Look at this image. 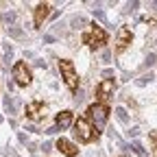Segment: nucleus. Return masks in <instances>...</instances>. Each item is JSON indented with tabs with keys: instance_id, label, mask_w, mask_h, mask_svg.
Listing matches in <instances>:
<instances>
[{
	"instance_id": "1",
	"label": "nucleus",
	"mask_w": 157,
	"mask_h": 157,
	"mask_svg": "<svg viewBox=\"0 0 157 157\" xmlns=\"http://www.w3.org/2000/svg\"><path fill=\"white\" fill-rule=\"evenodd\" d=\"M98 135H101V131H98L87 118H76L74 120V137L81 144H90V142L98 140Z\"/></svg>"
},
{
	"instance_id": "2",
	"label": "nucleus",
	"mask_w": 157,
	"mask_h": 157,
	"mask_svg": "<svg viewBox=\"0 0 157 157\" xmlns=\"http://www.w3.org/2000/svg\"><path fill=\"white\" fill-rule=\"evenodd\" d=\"M81 39H83V44H85L90 50H98V48H103V46L107 44L109 35H107V31H105L103 26H98V24H90V29L81 35Z\"/></svg>"
},
{
	"instance_id": "3",
	"label": "nucleus",
	"mask_w": 157,
	"mask_h": 157,
	"mask_svg": "<svg viewBox=\"0 0 157 157\" xmlns=\"http://www.w3.org/2000/svg\"><path fill=\"white\" fill-rule=\"evenodd\" d=\"M59 72H61V78H63V83L68 85V90L76 92L78 90V74H76L74 63L70 61V59H61V61H59Z\"/></svg>"
},
{
	"instance_id": "4",
	"label": "nucleus",
	"mask_w": 157,
	"mask_h": 157,
	"mask_svg": "<svg viewBox=\"0 0 157 157\" xmlns=\"http://www.w3.org/2000/svg\"><path fill=\"white\" fill-rule=\"evenodd\" d=\"M87 116V120L96 127V129H101L107 120H109V105H101V103H94V105H90L87 107V111H85Z\"/></svg>"
},
{
	"instance_id": "5",
	"label": "nucleus",
	"mask_w": 157,
	"mask_h": 157,
	"mask_svg": "<svg viewBox=\"0 0 157 157\" xmlns=\"http://www.w3.org/2000/svg\"><path fill=\"white\" fill-rule=\"evenodd\" d=\"M113 92H116V81L113 78H103V81L96 85V103L107 105L111 101Z\"/></svg>"
},
{
	"instance_id": "6",
	"label": "nucleus",
	"mask_w": 157,
	"mask_h": 157,
	"mask_svg": "<svg viewBox=\"0 0 157 157\" xmlns=\"http://www.w3.org/2000/svg\"><path fill=\"white\" fill-rule=\"evenodd\" d=\"M13 78H15V83L20 85V87H26V85H31V81H33V74H31V70H29V66L24 63V61H17L15 66H13Z\"/></svg>"
},
{
	"instance_id": "7",
	"label": "nucleus",
	"mask_w": 157,
	"mask_h": 157,
	"mask_svg": "<svg viewBox=\"0 0 157 157\" xmlns=\"http://www.w3.org/2000/svg\"><path fill=\"white\" fill-rule=\"evenodd\" d=\"M131 39H133V33H131V29H127V26H120L118 29V35H116V55H120V52H124L129 46H131Z\"/></svg>"
},
{
	"instance_id": "8",
	"label": "nucleus",
	"mask_w": 157,
	"mask_h": 157,
	"mask_svg": "<svg viewBox=\"0 0 157 157\" xmlns=\"http://www.w3.org/2000/svg\"><path fill=\"white\" fill-rule=\"evenodd\" d=\"M44 111H46L44 101H31L26 105V118H31V120H39V118L44 116Z\"/></svg>"
},
{
	"instance_id": "9",
	"label": "nucleus",
	"mask_w": 157,
	"mask_h": 157,
	"mask_svg": "<svg viewBox=\"0 0 157 157\" xmlns=\"http://www.w3.org/2000/svg\"><path fill=\"white\" fill-rule=\"evenodd\" d=\"M57 151H61L66 157H76L78 155V146L70 140H66V137H59L57 140Z\"/></svg>"
},
{
	"instance_id": "10",
	"label": "nucleus",
	"mask_w": 157,
	"mask_h": 157,
	"mask_svg": "<svg viewBox=\"0 0 157 157\" xmlns=\"http://www.w3.org/2000/svg\"><path fill=\"white\" fill-rule=\"evenodd\" d=\"M55 124L59 127V129H68L70 124H74V116H72V111H59L57 116H55Z\"/></svg>"
},
{
	"instance_id": "11",
	"label": "nucleus",
	"mask_w": 157,
	"mask_h": 157,
	"mask_svg": "<svg viewBox=\"0 0 157 157\" xmlns=\"http://www.w3.org/2000/svg\"><path fill=\"white\" fill-rule=\"evenodd\" d=\"M48 13H50V5H48V2H39V5L35 7V26H37V29L44 24V20L48 17Z\"/></svg>"
},
{
	"instance_id": "12",
	"label": "nucleus",
	"mask_w": 157,
	"mask_h": 157,
	"mask_svg": "<svg viewBox=\"0 0 157 157\" xmlns=\"http://www.w3.org/2000/svg\"><path fill=\"white\" fill-rule=\"evenodd\" d=\"M148 142H151V151L157 153V131H151L148 133Z\"/></svg>"
}]
</instances>
